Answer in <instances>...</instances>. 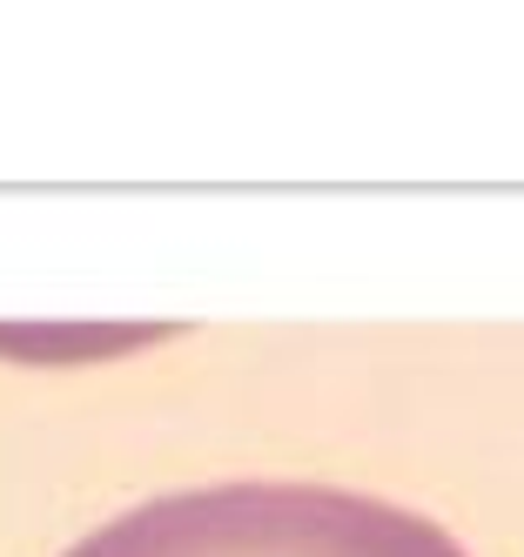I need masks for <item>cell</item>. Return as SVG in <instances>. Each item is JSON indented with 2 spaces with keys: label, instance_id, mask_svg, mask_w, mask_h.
<instances>
[{
  "label": "cell",
  "instance_id": "obj_1",
  "mask_svg": "<svg viewBox=\"0 0 524 557\" xmlns=\"http://www.w3.org/2000/svg\"><path fill=\"white\" fill-rule=\"evenodd\" d=\"M61 557H471L437 517L337 484H202L108 517Z\"/></svg>",
  "mask_w": 524,
  "mask_h": 557
}]
</instances>
